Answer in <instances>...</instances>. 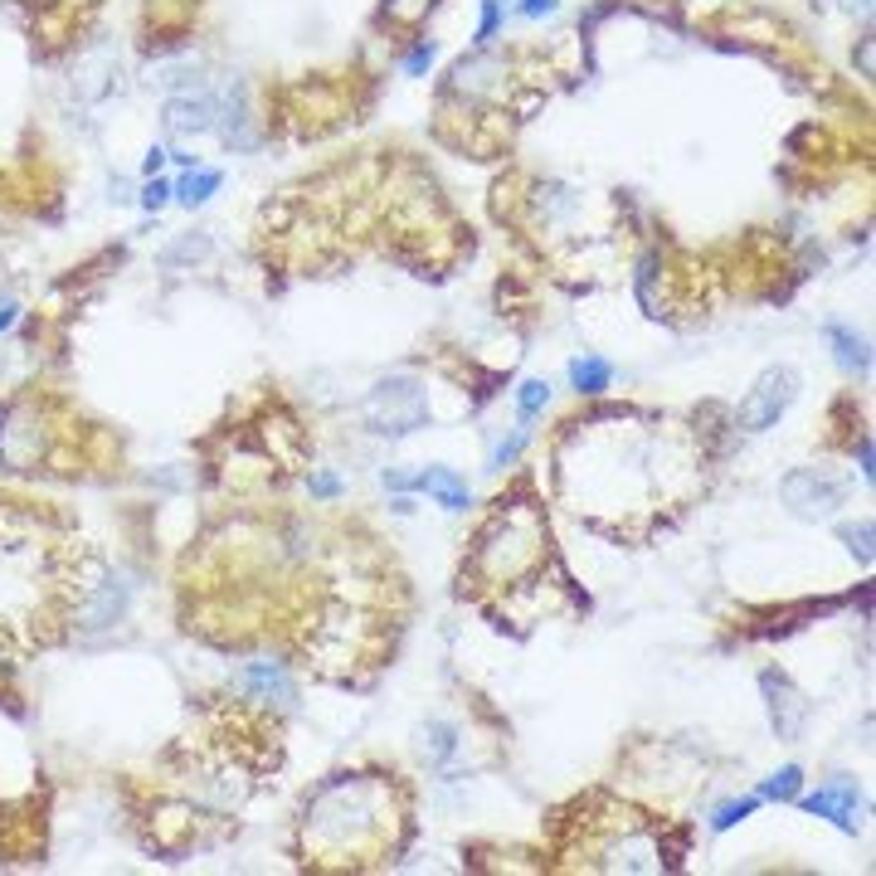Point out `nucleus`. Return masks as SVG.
Masks as SVG:
<instances>
[{"mask_svg": "<svg viewBox=\"0 0 876 876\" xmlns=\"http://www.w3.org/2000/svg\"><path fill=\"white\" fill-rule=\"evenodd\" d=\"M389 828V794L381 779L337 774L307 798L302 808V842L327 857H351L385 838Z\"/></svg>", "mask_w": 876, "mask_h": 876, "instance_id": "nucleus-1", "label": "nucleus"}, {"mask_svg": "<svg viewBox=\"0 0 876 876\" xmlns=\"http://www.w3.org/2000/svg\"><path fill=\"white\" fill-rule=\"evenodd\" d=\"M540 546H546V532H540L532 506H512V512H506V502H502V512H497L478 536V565L492 580H516L522 570L536 565Z\"/></svg>", "mask_w": 876, "mask_h": 876, "instance_id": "nucleus-2", "label": "nucleus"}, {"mask_svg": "<svg viewBox=\"0 0 876 876\" xmlns=\"http://www.w3.org/2000/svg\"><path fill=\"white\" fill-rule=\"evenodd\" d=\"M361 419L365 429H375V434L385 439H409L419 434V429L429 424V389L419 375H389L365 395L361 405Z\"/></svg>", "mask_w": 876, "mask_h": 876, "instance_id": "nucleus-3", "label": "nucleus"}, {"mask_svg": "<svg viewBox=\"0 0 876 876\" xmlns=\"http://www.w3.org/2000/svg\"><path fill=\"white\" fill-rule=\"evenodd\" d=\"M794 399H798V371L794 365H770V371L750 385V395L740 399V414L735 419H740L745 434H764V429H774L779 419L789 414Z\"/></svg>", "mask_w": 876, "mask_h": 876, "instance_id": "nucleus-4", "label": "nucleus"}, {"mask_svg": "<svg viewBox=\"0 0 876 876\" xmlns=\"http://www.w3.org/2000/svg\"><path fill=\"white\" fill-rule=\"evenodd\" d=\"M45 458V434H39V414L25 405L0 409V463L10 472H30Z\"/></svg>", "mask_w": 876, "mask_h": 876, "instance_id": "nucleus-5", "label": "nucleus"}, {"mask_svg": "<svg viewBox=\"0 0 876 876\" xmlns=\"http://www.w3.org/2000/svg\"><path fill=\"white\" fill-rule=\"evenodd\" d=\"M779 492H784V502L794 506L798 516H828L832 506H842V497H848V482L832 478L824 468H794L784 482H779Z\"/></svg>", "mask_w": 876, "mask_h": 876, "instance_id": "nucleus-6", "label": "nucleus"}, {"mask_svg": "<svg viewBox=\"0 0 876 876\" xmlns=\"http://www.w3.org/2000/svg\"><path fill=\"white\" fill-rule=\"evenodd\" d=\"M760 691H764V706H770V726H774V735L779 740H798L804 735V726H808V701H804V691L794 687L779 667H764L760 673Z\"/></svg>", "mask_w": 876, "mask_h": 876, "instance_id": "nucleus-7", "label": "nucleus"}, {"mask_svg": "<svg viewBox=\"0 0 876 876\" xmlns=\"http://www.w3.org/2000/svg\"><path fill=\"white\" fill-rule=\"evenodd\" d=\"M804 808L814 818H828V824H838L842 832H857V824H862V794H857V784H848V779H832V784H824L818 794H808L804 798Z\"/></svg>", "mask_w": 876, "mask_h": 876, "instance_id": "nucleus-8", "label": "nucleus"}, {"mask_svg": "<svg viewBox=\"0 0 876 876\" xmlns=\"http://www.w3.org/2000/svg\"><path fill=\"white\" fill-rule=\"evenodd\" d=\"M127 599H132V584L117 580V575H107L103 584H89V599L79 604L83 629H113V623L127 614Z\"/></svg>", "mask_w": 876, "mask_h": 876, "instance_id": "nucleus-9", "label": "nucleus"}, {"mask_svg": "<svg viewBox=\"0 0 876 876\" xmlns=\"http://www.w3.org/2000/svg\"><path fill=\"white\" fill-rule=\"evenodd\" d=\"M240 687L254 701H273V706H292V697H297V687H292V677L283 673V663H248L240 673Z\"/></svg>", "mask_w": 876, "mask_h": 876, "instance_id": "nucleus-10", "label": "nucleus"}, {"mask_svg": "<svg viewBox=\"0 0 876 876\" xmlns=\"http://www.w3.org/2000/svg\"><path fill=\"white\" fill-rule=\"evenodd\" d=\"M414 492H429L434 502L443 506V512H468L472 506V487L458 478L453 468H424V472H414Z\"/></svg>", "mask_w": 876, "mask_h": 876, "instance_id": "nucleus-11", "label": "nucleus"}, {"mask_svg": "<svg viewBox=\"0 0 876 876\" xmlns=\"http://www.w3.org/2000/svg\"><path fill=\"white\" fill-rule=\"evenodd\" d=\"M166 127L180 137L190 132H210L214 127V93H176L166 103Z\"/></svg>", "mask_w": 876, "mask_h": 876, "instance_id": "nucleus-12", "label": "nucleus"}, {"mask_svg": "<svg viewBox=\"0 0 876 876\" xmlns=\"http://www.w3.org/2000/svg\"><path fill=\"white\" fill-rule=\"evenodd\" d=\"M824 337L832 341V355H838V365L848 375H867L872 371V351H867V337H857V331L848 327V322H828Z\"/></svg>", "mask_w": 876, "mask_h": 876, "instance_id": "nucleus-13", "label": "nucleus"}, {"mask_svg": "<svg viewBox=\"0 0 876 876\" xmlns=\"http://www.w3.org/2000/svg\"><path fill=\"white\" fill-rule=\"evenodd\" d=\"M220 186H224V171H210V166L200 171L195 166V171H186V176L176 180V186H171V200H180L186 210H195V205H205Z\"/></svg>", "mask_w": 876, "mask_h": 876, "instance_id": "nucleus-14", "label": "nucleus"}, {"mask_svg": "<svg viewBox=\"0 0 876 876\" xmlns=\"http://www.w3.org/2000/svg\"><path fill=\"white\" fill-rule=\"evenodd\" d=\"M570 385H575L580 395H604V389L614 385V365L604 361V355H575V361H570Z\"/></svg>", "mask_w": 876, "mask_h": 876, "instance_id": "nucleus-15", "label": "nucleus"}, {"mask_svg": "<svg viewBox=\"0 0 876 876\" xmlns=\"http://www.w3.org/2000/svg\"><path fill=\"white\" fill-rule=\"evenodd\" d=\"M798 794H804V770H798V764H784V770H774L760 784V798H774V804H789V798H798Z\"/></svg>", "mask_w": 876, "mask_h": 876, "instance_id": "nucleus-16", "label": "nucleus"}, {"mask_svg": "<svg viewBox=\"0 0 876 876\" xmlns=\"http://www.w3.org/2000/svg\"><path fill=\"white\" fill-rule=\"evenodd\" d=\"M424 755H429V760H434L439 770H443V764H448L453 755H458V731H453L448 721H434V726L424 731Z\"/></svg>", "mask_w": 876, "mask_h": 876, "instance_id": "nucleus-17", "label": "nucleus"}, {"mask_svg": "<svg viewBox=\"0 0 876 876\" xmlns=\"http://www.w3.org/2000/svg\"><path fill=\"white\" fill-rule=\"evenodd\" d=\"M546 405H550V385L546 381H522V389H516V414H522V424H532Z\"/></svg>", "mask_w": 876, "mask_h": 876, "instance_id": "nucleus-18", "label": "nucleus"}, {"mask_svg": "<svg viewBox=\"0 0 876 876\" xmlns=\"http://www.w3.org/2000/svg\"><path fill=\"white\" fill-rule=\"evenodd\" d=\"M755 808H760V798H731V804H721L716 808V814H711V828H716V832H726V828H735V824H740V818H750L755 814Z\"/></svg>", "mask_w": 876, "mask_h": 876, "instance_id": "nucleus-19", "label": "nucleus"}, {"mask_svg": "<svg viewBox=\"0 0 876 876\" xmlns=\"http://www.w3.org/2000/svg\"><path fill=\"white\" fill-rule=\"evenodd\" d=\"M526 439H532V429H526V424H522V429H516V434H512V439H502V443H497V448H492V468H497V472H502V468H512V463H516V458H522Z\"/></svg>", "mask_w": 876, "mask_h": 876, "instance_id": "nucleus-20", "label": "nucleus"}, {"mask_svg": "<svg viewBox=\"0 0 876 876\" xmlns=\"http://www.w3.org/2000/svg\"><path fill=\"white\" fill-rule=\"evenodd\" d=\"M434 54H439V45H434V39H419V45L409 49V59H405V73H409V79H419V73H429V63H434Z\"/></svg>", "mask_w": 876, "mask_h": 876, "instance_id": "nucleus-21", "label": "nucleus"}, {"mask_svg": "<svg viewBox=\"0 0 876 876\" xmlns=\"http://www.w3.org/2000/svg\"><path fill=\"white\" fill-rule=\"evenodd\" d=\"M842 540H848V550L857 560H872V522H862V526H842Z\"/></svg>", "mask_w": 876, "mask_h": 876, "instance_id": "nucleus-22", "label": "nucleus"}, {"mask_svg": "<svg viewBox=\"0 0 876 876\" xmlns=\"http://www.w3.org/2000/svg\"><path fill=\"white\" fill-rule=\"evenodd\" d=\"M307 487H312V497H322V502H331V497H341V478L337 472H327V468H317L307 478Z\"/></svg>", "mask_w": 876, "mask_h": 876, "instance_id": "nucleus-23", "label": "nucleus"}, {"mask_svg": "<svg viewBox=\"0 0 876 876\" xmlns=\"http://www.w3.org/2000/svg\"><path fill=\"white\" fill-rule=\"evenodd\" d=\"M502 30V5L497 0H482V25H478V45H487V39Z\"/></svg>", "mask_w": 876, "mask_h": 876, "instance_id": "nucleus-24", "label": "nucleus"}, {"mask_svg": "<svg viewBox=\"0 0 876 876\" xmlns=\"http://www.w3.org/2000/svg\"><path fill=\"white\" fill-rule=\"evenodd\" d=\"M166 200H171V186H166V180H161V176H147V186H142V205H147V210H161Z\"/></svg>", "mask_w": 876, "mask_h": 876, "instance_id": "nucleus-25", "label": "nucleus"}, {"mask_svg": "<svg viewBox=\"0 0 876 876\" xmlns=\"http://www.w3.org/2000/svg\"><path fill=\"white\" fill-rule=\"evenodd\" d=\"M200 254H210V240H180L176 248H166V264H176V258H200Z\"/></svg>", "mask_w": 876, "mask_h": 876, "instance_id": "nucleus-26", "label": "nucleus"}, {"mask_svg": "<svg viewBox=\"0 0 876 876\" xmlns=\"http://www.w3.org/2000/svg\"><path fill=\"white\" fill-rule=\"evenodd\" d=\"M381 482L389 487V492H414V478H409V472H399V468H385Z\"/></svg>", "mask_w": 876, "mask_h": 876, "instance_id": "nucleus-27", "label": "nucleus"}, {"mask_svg": "<svg viewBox=\"0 0 876 876\" xmlns=\"http://www.w3.org/2000/svg\"><path fill=\"white\" fill-rule=\"evenodd\" d=\"M560 0H522V15L526 20H540V15H556Z\"/></svg>", "mask_w": 876, "mask_h": 876, "instance_id": "nucleus-28", "label": "nucleus"}, {"mask_svg": "<svg viewBox=\"0 0 876 876\" xmlns=\"http://www.w3.org/2000/svg\"><path fill=\"white\" fill-rule=\"evenodd\" d=\"M166 156H171L166 147H151V151H147V161H142V171H147V176H156V171L166 166Z\"/></svg>", "mask_w": 876, "mask_h": 876, "instance_id": "nucleus-29", "label": "nucleus"}, {"mask_svg": "<svg viewBox=\"0 0 876 876\" xmlns=\"http://www.w3.org/2000/svg\"><path fill=\"white\" fill-rule=\"evenodd\" d=\"M15 317H20V307H15V302H0V331H10V327H15Z\"/></svg>", "mask_w": 876, "mask_h": 876, "instance_id": "nucleus-30", "label": "nucleus"}, {"mask_svg": "<svg viewBox=\"0 0 876 876\" xmlns=\"http://www.w3.org/2000/svg\"><path fill=\"white\" fill-rule=\"evenodd\" d=\"M45 5H54V0H45Z\"/></svg>", "mask_w": 876, "mask_h": 876, "instance_id": "nucleus-31", "label": "nucleus"}]
</instances>
